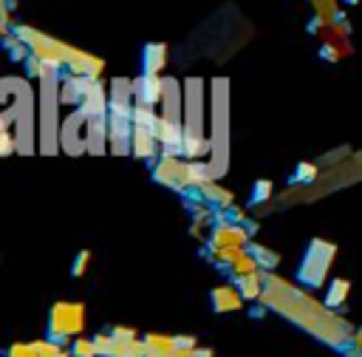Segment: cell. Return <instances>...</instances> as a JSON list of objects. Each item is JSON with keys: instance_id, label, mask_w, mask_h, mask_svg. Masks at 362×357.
I'll return each instance as SVG.
<instances>
[{"instance_id": "obj_1", "label": "cell", "mask_w": 362, "mask_h": 357, "mask_svg": "<svg viewBox=\"0 0 362 357\" xmlns=\"http://www.w3.org/2000/svg\"><path fill=\"white\" fill-rule=\"evenodd\" d=\"M260 300L280 312L283 317L294 320L297 326H303L308 334L320 337L322 343H331V346H342L348 337H351V326L348 320L337 317L331 312V306L325 303H317L311 295L300 292L297 286H291L286 278H274V275H266L263 278V295Z\"/></svg>"}, {"instance_id": "obj_2", "label": "cell", "mask_w": 362, "mask_h": 357, "mask_svg": "<svg viewBox=\"0 0 362 357\" xmlns=\"http://www.w3.org/2000/svg\"><path fill=\"white\" fill-rule=\"evenodd\" d=\"M334 255H337V246H334V244L320 241V238L311 241L308 249H305V258H303V264H300V269H297V278H300L303 283H308V286H322V283H325V275H328V269H331Z\"/></svg>"}, {"instance_id": "obj_3", "label": "cell", "mask_w": 362, "mask_h": 357, "mask_svg": "<svg viewBox=\"0 0 362 357\" xmlns=\"http://www.w3.org/2000/svg\"><path fill=\"white\" fill-rule=\"evenodd\" d=\"M82 320H85V309L82 303H57L51 309V337L54 340H68L74 334L82 332Z\"/></svg>"}, {"instance_id": "obj_4", "label": "cell", "mask_w": 362, "mask_h": 357, "mask_svg": "<svg viewBox=\"0 0 362 357\" xmlns=\"http://www.w3.org/2000/svg\"><path fill=\"white\" fill-rule=\"evenodd\" d=\"M243 300L246 298L235 286H218V289H212V309L215 312H238L243 306Z\"/></svg>"}, {"instance_id": "obj_5", "label": "cell", "mask_w": 362, "mask_h": 357, "mask_svg": "<svg viewBox=\"0 0 362 357\" xmlns=\"http://www.w3.org/2000/svg\"><path fill=\"white\" fill-rule=\"evenodd\" d=\"M175 337L167 334H147L144 337V357H173L175 354Z\"/></svg>"}, {"instance_id": "obj_6", "label": "cell", "mask_w": 362, "mask_h": 357, "mask_svg": "<svg viewBox=\"0 0 362 357\" xmlns=\"http://www.w3.org/2000/svg\"><path fill=\"white\" fill-rule=\"evenodd\" d=\"M243 232L238 230V227H218L215 230V238H212V244H215V249H226V246H243Z\"/></svg>"}, {"instance_id": "obj_7", "label": "cell", "mask_w": 362, "mask_h": 357, "mask_svg": "<svg viewBox=\"0 0 362 357\" xmlns=\"http://www.w3.org/2000/svg\"><path fill=\"white\" fill-rule=\"evenodd\" d=\"M238 289H240L243 298L255 300V298L263 295V280H260L257 272H246V275H238Z\"/></svg>"}, {"instance_id": "obj_8", "label": "cell", "mask_w": 362, "mask_h": 357, "mask_svg": "<svg viewBox=\"0 0 362 357\" xmlns=\"http://www.w3.org/2000/svg\"><path fill=\"white\" fill-rule=\"evenodd\" d=\"M348 289H351V283L345 280V278H334L331 280V289H328V298H325V303L334 309V306H339L345 298H348Z\"/></svg>"}, {"instance_id": "obj_9", "label": "cell", "mask_w": 362, "mask_h": 357, "mask_svg": "<svg viewBox=\"0 0 362 357\" xmlns=\"http://www.w3.org/2000/svg\"><path fill=\"white\" fill-rule=\"evenodd\" d=\"M246 252H249L257 264H263V266H269V269H272V266H277V261H280V258H277V252H269V249L255 246V244H249V246H246Z\"/></svg>"}, {"instance_id": "obj_10", "label": "cell", "mask_w": 362, "mask_h": 357, "mask_svg": "<svg viewBox=\"0 0 362 357\" xmlns=\"http://www.w3.org/2000/svg\"><path fill=\"white\" fill-rule=\"evenodd\" d=\"M71 354H74V357H93V354H99V351H96V343H93V340H76L74 348H71Z\"/></svg>"}, {"instance_id": "obj_11", "label": "cell", "mask_w": 362, "mask_h": 357, "mask_svg": "<svg viewBox=\"0 0 362 357\" xmlns=\"http://www.w3.org/2000/svg\"><path fill=\"white\" fill-rule=\"evenodd\" d=\"M90 261V252H79V258H76V264H74V275H82V269H85V264Z\"/></svg>"}, {"instance_id": "obj_12", "label": "cell", "mask_w": 362, "mask_h": 357, "mask_svg": "<svg viewBox=\"0 0 362 357\" xmlns=\"http://www.w3.org/2000/svg\"><path fill=\"white\" fill-rule=\"evenodd\" d=\"M356 340H359V348H362V332H359V337H356Z\"/></svg>"}]
</instances>
